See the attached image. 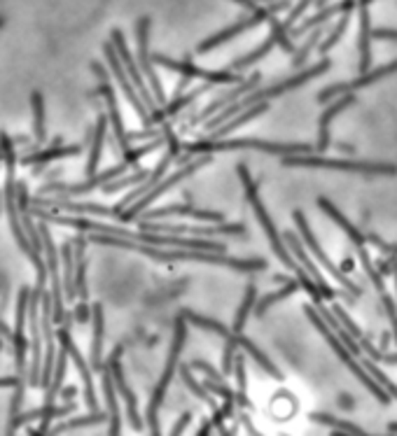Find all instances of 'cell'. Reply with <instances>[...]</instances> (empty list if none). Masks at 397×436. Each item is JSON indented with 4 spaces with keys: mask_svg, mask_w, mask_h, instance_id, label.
<instances>
[{
    "mask_svg": "<svg viewBox=\"0 0 397 436\" xmlns=\"http://www.w3.org/2000/svg\"><path fill=\"white\" fill-rule=\"evenodd\" d=\"M89 240L100 245H117L124 250H134L140 254H147L152 259L159 261H206V264H220V266H231L238 271H260L267 269V261L262 259H236V257H224V252H210V250H187V247H159V245H147L140 240L113 236V233H91Z\"/></svg>",
    "mask_w": 397,
    "mask_h": 436,
    "instance_id": "obj_1",
    "label": "cell"
},
{
    "mask_svg": "<svg viewBox=\"0 0 397 436\" xmlns=\"http://www.w3.org/2000/svg\"><path fill=\"white\" fill-rule=\"evenodd\" d=\"M238 175H241V180H243L246 196H248V201H251V206H253V210H255L257 220H260V227L264 229V233H267L269 243H271V247H274V252L278 254V259L283 261L290 271H294V273H297V278L301 280V287L311 294V297L316 299L318 306H321V297H323L321 292H323V290L316 285V280H309V278H306V273H304V269L299 266L297 261H294V257H290V250H287V245L283 243V238L278 236V231H276V227H274V222H271V217H269V213H267V208L262 206L260 192H257V182L251 180V173H248V168L243 166V163H241V166H238Z\"/></svg>",
    "mask_w": 397,
    "mask_h": 436,
    "instance_id": "obj_2",
    "label": "cell"
},
{
    "mask_svg": "<svg viewBox=\"0 0 397 436\" xmlns=\"http://www.w3.org/2000/svg\"><path fill=\"white\" fill-rule=\"evenodd\" d=\"M327 68H330V61L323 59L321 64H316L313 68H309V70H301L299 75L290 77V80L278 82V84H274V87H267V89H257V91H253V93H251V96L238 98L236 103H231V105L224 107V110L217 112L215 119H210V122L206 124V129L210 131V129L222 126V124L227 122L229 117L236 114V112H243V110H248V107H253V105H257V103H262V100H269V98H274V96H280V93H285V91H292V89L301 87L304 82H309V80H313V77L327 73Z\"/></svg>",
    "mask_w": 397,
    "mask_h": 436,
    "instance_id": "obj_3",
    "label": "cell"
},
{
    "mask_svg": "<svg viewBox=\"0 0 397 436\" xmlns=\"http://www.w3.org/2000/svg\"><path fill=\"white\" fill-rule=\"evenodd\" d=\"M185 150L190 154H213L222 150H257V152H269V154H283V157H292V154H313V147L306 143H267V140H255V138H238V140H204V143H190L185 145Z\"/></svg>",
    "mask_w": 397,
    "mask_h": 436,
    "instance_id": "obj_4",
    "label": "cell"
},
{
    "mask_svg": "<svg viewBox=\"0 0 397 436\" xmlns=\"http://www.w3.org/2000/svg\"><path fill=\"white\" fill-rule=\"evenodd\" d=\"M304 310H306V313H309V320L318 326V331L323 334L327 343L332 346V350H334V353H337L339 360L344 362L346 367L350 369V373H353V376H355L357 380H360V383H362L364 387H367V390H369L374 396H376V399H379L381 403H388V401H391V394H388V392L384 390V387H381L379 380H374L372 376H367V373H364V367H360V364H357V362L353 360V357H350V348L337 336V334H334L332 326L325 322V317L321 315V310H316L313 306H306Z\"/></svg>",
    "mask_w": 397,
    "mask_h": 436,
    "instance_id": "obj_5",
    "label": "cell"
},
{
    "mask_svg": "<svg viewBox=\"0 0 397 436\" xmlns=\"http://www.w3.org/2000/svg\"><path fill=\"white\" fill-rule=\"evenodd\" d=\"M185 336H187V320L185 317H178L176 331H173V346H171V353H168V360H166V369H163L159 383H157V387H154V392L150 396V406H147V425H150L152 434H159V408H161L163 396H166L171 378H173V373L178 369V357H180Z\"/></svg>",
    "mask_w": 397,
    "mask_h": 436,
    "instance_id": "obj_6",
    "label": "cell"
},
{
    "mask_svg": "<svg viewBox=\"0 0 397 436\" xmlns=\"http://www.w3.org/2000/svg\"><path fill=\"white\" fill-rule=\"evenodd\" d=\"M285 166H306V168H337L348 173H367V175H395V163H374V161H346V159H325L316 154H292L283 159Z\"/></svg>",
    "mask_w": 397,
    "mask_h": 436,
    "instance_id": "obj_7",
    "label": "cell"
},
{
    "mask_svg": "<svg viewBox=\"0 0 397 436\" xmlns=\"http://www.w3.org/2000/svg\"><path fill=\"white\" fill-rule=\"evenodd\" d=\"M183 317H185V320L190 322V324H197V326H201V329L215 331L217 336H222L224 341H231V343L236 346V348H243L246 353L251 355L253 360H255L257 364H260V367H262L264 371L269 373V376H274V378H278V380L283 378V376H280V371H278V369L274 367V362H271L269 357L264 355L262 350H260V348H257V346L253 343V341H248V338H243V336H241V331L227 329V326H224V324H220V322H217V320H208V317H204V315H197V313H192V310H183Z\"/></svg>",
    "mask_w": 397,
    "mask_h": 436,
    "instance_id": "obj_8",
    "label": "cell"
},
{
    "mask_svg": "<svg viewBox=\"0 0 397 436\" xmlns=\"http://www.w3.org/2000/svg\"><path fill=\"white\" fill-rule=\"evenodd\" d=\"M206 163H210V154H199V159H197V161L187 163L185 168L176 170V173L171 175V177H163V180H161L157 187H154V189L147 192L143 199H138V201H136V204H131L120 217H117V220H120V222H134L136 217H138L140 213H143V210H145L147 206H152L154 201H157V199L161 196V194H166V192L171 189V187H176L178 182H183L187 175H192L194 170H199L201 166H206Z\"/></svg>",
    "mask_w": 397,
    "mask_h": 436,
    "instance_id": "obj_9",
    "label": "cell"
},
{
    "mask_svg": "<svg viewBox=\"0 0 397 436\" xmlns=\"http://www.w3.org/2000/svg\"><path fill=\"white\" fill-rule=\"evenodd\" d=\"M42 287L30 290L28 303V322H30V385H40L42 378V320H40V303H42Z\"/></svg>",
    "mask_w": 397,
    "mask_h": 436,
    "instance_id": "obj_10",
    "label": "cell"
},
{
    "mask_svg": "<svg viewBox=\"0 0 397 436\" xmlns=\"http://www.w3.org/2000/svg\"><path fill=\"white\" fill-rule=\"evenodd\" d=\"M143 231H159V233H178V236H199V238H215V236H243L246 227L241 224H213V227H197V224H140Z\"/></svg>",
    "mask_w": 397,
    "mask_h": 436,
    "instance_id": "obj_11",
    "label": "cell"
},
{
    "mask_svg": "<svg viewBox=\"0 0 397 436\" xmlns=\"http://www.w3.org/2000/svg\"><path fill=\"white\" fill-rule=\"evenodd\" d=\"M103 49H105V59H108V64H110V70H113L115 80L120 82V87L124 89V93H127L129 103L134 105V110L138 112L140 119H143L145 126H150V124H152L150 107H147V103L143 100V96L138 93V89H134V82H131V77L127 73V68H124L120 54H117V49H115V45H105Z\"/></svg>",
    "mask_w": 397,
    "mask_h": 436,
    "instance_id": "obj_12",
    "label": "cell"
},
{
    "mask_svg": "<svg viewBox=\"0 0 397 436\" xmlns=\"http://www.w3.org/2000/svg\"><path fill=\"white\" fill-rule=\"evenodd\" d=\"M280 7H285V3H278V5H274V7H257V10H253L251 17H246V19L236 21V23H234V26L224 28V30H220V33H217V35H213V37H208V40H204V42L199 45V49H197V52H199V54H206V52H210V49H215V47H220L222 42L231 40V37H236L238 33H243V30L255 28L257 23L271 21V19H274V12H278Z\"/></svg>",
    "mask_w": 397,
    "mask_h": 436,
    "instance_id": "obj_13",
    "label": "cell"
},
{
    "mask_svg": "<svg viewBox=\"0 0 397 436\" xmlns=\"http://www.w3.org/2000/svg\"><path fill=\"white\" fill-rule=\"evenodd\" d=\"M294 220H297V227H299V233H301V238L306 240L309 250L313 252V257H316V259L321 261V264H323V266H325L327 271H330V276H332L334 280H339V285H341V287H346V290H348L350 294H353V297H360V294H362V290H360V287H357V285L353 283V280H350V278H348V276L344 273V271L334 266L330 257H327V254H325V250H323V247L318 245V240H316L313 231H311V227H309L306 217H304V215L299 213V210H297V213H294Z\"/></svg>",
    "mask_w": 397,
    "mask_h": 436,
    "instance_id": "obj_14",
    "label": "cell"
},
{
    "mask_svg": "<svg viewBox=\"0 0 397 436\" xmlns=\"http://www.w3.org/2000/svg\"><path fill=\"white\" fill-rule=\"evenodd\" d=\"M42 233V245H45V254H47V266H50V278H52V315L54 322L64 324L66 320V310H64V297L61 292V278H59V257H57V247H54L52 233L47 227H40Z\"/></svg>",
    "mask_w": 397,
    "mask_h": 436,
    "instance_id": "obj_15",
    "label": "cell"
},
{
    "mask_svg": "<svg viewBox=\"0 0 397 436\" xmlns=\"http://www.w3.org/2000/svg\"><path fill=\"white\" fill-rule=\"evenodd\" d=\"M152 61L163 68H168V70H176V73H183L185 77H201V80L213 82V84H231V82L241 80L236 73H227V68L224 70H204V68L192 66L190 61H173V59L161 57V54H154Z\"/></svg>",
    "mask_w": 397,
    "mask_h": 436,
    "instance_id": "obj_16",
    "label": "cell"
},
{
    "mask_svg": "<svg viewBox=\"0 0 397 436\" xmlns=\"http://www.w3.org/2000/svg\"><path fill=\"white\" fill-rule=\"evenodd\" d=\"M129 168L127 161L117 163L115 168H108L105 173H96V175H89L87 182H80V184H45L40 194H66V196H80V194H89L91 189H96V187H103L108 182L117 180L124 170Z\"/></svg>",
    "mask_w": 397,
    "mask_h": 436,
    "instance_id": "obj_17",
    "label": "cell"
},
{
    "mask_svg": "<svg viewBox=\"0 0 397 436\" xmlns=\"http://www.w3.org/2000/svg\"><path fill=\"white\" fill-rule=\"evenodd\" d=\"M397 73V61H391V64L381 66V68H374V70H367V73H360V77H355V80H350L346 84H334V87H327L325 91L318 93V100L321 103H327V100L337 98V96H344V93H350L355 89H362V87H369V84L384 80V77Z\"/></svg>",
    "mask_w": 397,
    "mask_h": 436,
    "instance_id": "obj_18",
    "label": "cell"
},
{
    "mask_svg": "<svg viewBox=\"0 0 397 436\" xmlns=\"http://www.w3.org/2000/svg\"><path fill=\"white\" fill-rule=\"evenodd\" d=\"M91 70L96 73L100 80H103V84H100V96L105 98V103H108V119H110L113 124V129H115V138H117V145H120V150L127 154L131 150V140H129V134L124 131V124H122V117H120V107H117V98H115V91L113 87L108 84V77L103 73V68H100L98 64H91Z\"/></svg>",
    "mask_w": 397,
    "mask_h": 436,
    "instance_id": "obj_19",
    "label": "cell"
},
{
    "mask_svg": "<svg viewBox=\"0 0 397 436\" xmlns=\"http://www.w3.org/2000/svg\"><path fill=\"white\" fill-rule=\"evenodd\" d=\"M113 45H115V49L117 54H120V59H122V64L124 68H127V73L131 77V82L136 84V89L138 93L143 96V100L147 103V107L152 110V114L157 112V98H152V93L150 89L145 87V82H143V75H140V66L134 61V57H131V52L127 49V42H124V35H122V30H113Z\"/></svg>",
    "mask_w": 397,
    "mask_h": 436,
    "instance_id": "obj_20",
    "label": "cell"
},
{
    "mask_svg": "<svg viewBox=\"0 0 397 436\" xmlns=\"http://www.w3.org/2000/svg\"><path fill=\"white\" fill-rule=\"evenodd\" d=\"M147 37H150V19L143 17V19L138 21V66H140V70H143V75L147 77V82H150L157 103H163L166 96H163L161 82H159V77H157V73H154V68H152L150 49H147Z\"/></svg>",
    "mask_w": 397,
    "mask_h": 436,
    "instance_id": "obj_21",
    "label": "cell"
},
{
    "mask_svg": "<svg viewBox=\"0 0 397 436\" xmlns=\"http://www.w3.org/2000/svg\"><path fill=\"white\" fill-rule=\"evenodd\" d=\"M176 154H178V145L173 143V140H171V145H168V152L163 154V159H161V161L157 163V168H154L152 173L147 175L145 180L140 182V184L136 187V189L129 194V196H124V201H122L120 206H115V210H117V217H120V215L124 213V208H129L131 204H136L138 199H143L147 192H150V189H154V187H157V184H159V182L163 180V173H166L168 163L176 159Z\"/></svg>",
    "mask_w": 397,
    "mask_h": 436,
    "instance_id": "obj_22",
    "label": "cell"
},
{
    "mask_svg": "<svg viewBox=\"0 0 397 436\" xmlns=\"http://www.w3.org/2000/svg\"><path fill=\"white\" fill-rule=\"evenodd\" d=\"M57 336H59V343L61 348L66 350V353L70 355V360L75 362V367L77 371H80V376L84 380V399H87V406L89 408H96V392H93V383H91V371L87 367V362H84V357L80 355V350L75 348L73 343V338H70V329H68V317L64 320V326L57 331Z\"/></svg>",
    "mask_w": 397,
    "mask_h": 436,
    "instance_id": "obj_23",
    "label": "cell"
},
{
    "mask_svg": "<svg viewBox=\"0 0 397 436\" xmlns=\"http://www.w3.org/2000/svg\"><path fill=\"white\" fill-rule=\"evenodd\" d=\"M30 303V290L21 287L19 303H17V326L12 334V350H14V367H17L19 376H23V364H26V338H23V326H26V313Z\"/></svg>",
    "mask_w": 397,
    "mask_h": 436,
    "instance_id": "obj_24",
    "label": "cell"
},
{
    "mask_svg": "<svg viewBox=\"0 0 397 436\" xmlns=\"http://www.w3.org/2000/svg\"><path fill=\"white\" fill-rule=\"evenodd\" d=\"M161 217H192V220H201V222H222L224 220L222 213H213V210H199L192 206H166V208L140 213V222L161 220Z\"/></svg>",
    "mask_w": 397,
    "mask_h": 436,
    "instance_id": "obj_25",
    "label": "cell"
},
{
    "mask_svg": "<svg viewBox=\"0 0 397 436\" xmlns=\"http://www.w3.org/2000/svg\"><path fill=\"white\" fill-rule=\"evenodd\" d=\"M120 353H122V348H117L113 357L108 360V367H110L113 371V378H115V387H117V392H120L124 396V401H127V411H129V420H131V425H134V430H140L143 427V423H140V418H138V408H136V394L129 390V385H127V380H124V373H122V367H120Z\"/></svg>",
    "mask_w": 397,
    "mask_h": 436,
    "instance_id": "obj_26",
    "label": "cell"
},
{
    "mask_svg": "<svg viewBox=\"0 0 397 436\" xmlns=\"http://www.w3.org/2000/svg\"><path fill=\"white\" fill-rule=\"evenodd\" d=\"M257 82H260V73H255L253 77H248V80H246V82H241L238 87L234 89V91L224 93V96H220L217 100H213V103H210V105H206L204 110L199 112V117H197V119H194V122H204V119H208V117H213V114L220 112L224 105L236 103V100H238L241 96H243V93H248L251 89H255V87H257Z\"/></svg>",
    "mask_w": 397,
    "mask_h": 436,
    "instance_id": "obj_27",
    "label": "cell"
},
{
    "mask_svg": "<svg viewBox=\"0 0 397 436\" xmlns=\"http://www.w3.org/2000/svg\"><path fill=\"white\" fill-rule=\"evenodd\" d=\"M350 103H353V96H350V93H344V96L334 100V103L321 114V119H318V126H321V129H318V145H316L321 152H325L327 147H330V124H332V119L341 110H346Z\"/></svg>",
    "mask_w": 397,
    "mask_h": 436,
    "instance_id": "obj_28",
    "label": "cell"
},
{
    "mask_svg": "<svg viewBox=\"0 0 397 436\" xmlns=\"http://www.w3.org/2000/svg\"><path fill=\"white\" fill-rule=\"evenodd\" d=\"M285 240H287V245H290V252H292L294 257H297V259L304 264V269L309 271L311 280H316V285L323 290V297H325V299H332V297H334V290L325 283V278H323L321 271H318V269L313 266V264H311V259L306 257V250H304V245L297 240V236H294V233H285Z\"/></svg>",
    "mask_w": 397,
    "mask_h": 436,
    "instance_id": "obj_29",
    "label": "cell"
},
{
    "mask_svg": "<svg viewBox=\"0 0 397 436\" xmlns=\"http://www.w3.org/2000/svg\"><path fill=\"white\" fill-rule=\"evenodd\" d=\"M91 317H93V343H91V369L100 371L103 369V308L100 303L91 306Z\"/></svg>",
    "mask_w": 397,
    "mask_h": 436,
    "instance_id": "obj_30",
    "label": "cell"
},
{
    "mask_svg": "<svg viewBox=\"0 0 397 436\" xmlns=\"http://www.w3.org/2000/svg\"><path fill=\"white\" fill-rule=\"evenodd\" d=\"M115 378L110 367H103V392H105V401H108V420H110V434H120V406H117V396H115Z\"/></svg>",
    "mask_w": 397,
    "mask_h": 436,
    "instance_id": "obj_31",
    "label": "cell"
},
{
    "mask_svg": "<svg viewBox=\"0 0 397 436\" xmlns=\"http://www.w3.org/2000/svg\"><path fill=\"white\" fill-rule=\"evenodd\" d=\"M369 40H372L369 12H367V7H362L360 10V37H357V52H360V66H357V70H360V73H367L369 70V61H372Z\"/></svg>",
    "mask_w": 397,
    "mask_h": 436,
    "instance_id": "obj_32",
    "label": "cell"
},
{
    "mask_svg": "<svg viewBox=\"0 0 397 436\" xmlns=\"http://www.w3.org/2000/svg\"><path fill=\"white\" fill-rule=\"evenodd\" d=\"M82 147L80 145H61V140L57 138L52 145V150H45V152H38L33 154V157H23L21 161L26 163V166H30V163H50L54 159H61V157H73V154H80Z\"/></svg>",
    "mask_w": 397,
    "mask_h": 436,
    "instance_id": "obj_33",
    "label": "cell"
},
{
    "mask_svg": "<svg viewBox=\"0 0 397 436\" xmlns=\"http://www.w3.org/2000/svg\"><path fill=\"white\" fill-rule=\"evenodd\" d=\"M61 261H64V290H66V299H75L77 297V285H75V247L66 243L61 247Z\"/></svg>",
    "mask_w": 397,
    "mask_h": 436,
    "instance_id": "obj_34",
    "label": "cell"
},
{
    "mask_svg": "<svg viewBox=\"0 0 397 436\" xmlns=\"http://www.w3.org/2000/svg\"><path fill=\"white\" fill-rule=\"evenodd\" d=\"M318 208H321V210H325V213H327V215H330V217H332V220H334V222H337V224H339V227H341V229H344V231L348 233V238H350V240H353V243H355V245H364V243H367V238H364V236H362V233H360V231H357V229L353 227V224H350V222L346 220V217H344V215H341V213H339V210H337V208H334V206H332V204H330V201H327V199H318Z\"/></svg>",
    "mask_w": 397,
    "mask_h": 436,
    "instance_id": "obj_35",
    "label": "cell"
},
{
    "mask_svg": "<svg viewBox=\"0 0 397 436\" xmlns=\"http://www.w3.org/2000/svg\"><path fill=\"white\" fill-rule=\"evenodd\" d=\"M108 117L100 114L98 124L93 129V140H91V152H89V161H87V175H96V166L100 159V150H103V140H105V126H108Z\"/></svg>",
    "mask_w": 397,
    "mask_h": 436,
    "instance_id": "obj_36",
    "label": "cell"
},
{
    "mask_svg": "<svg viewBox=\"0 0 397 436\" xmlns=\"http://www.w3.org/2000/svg\"><path fill=\"white\" fill-rule=\"evenodd\" d=\"M269 110V105H267V100H262V103H257V105H253V107H248V110H243V112H238V117H234V119L227 124V126H222V129H215V134H213V140H217V138H224L227 134H231V131H236L241 124H246V122H251V119H255V117H260L262 112H267Z\"/></svg>",
    "mask_w": 397,
    "mask_h": 436,
    "instance_id": "obj_37",
    "label": "cell"
},
{
    "mask_svg": "<svg viewBox=\"0 0 397 436\" xmlns=\"http://www.w3.org/2000/svg\"><path fill=\"white\" fill-rule=\"evenodd\" d=\"M297 287H299V283H294V280H285V285H283V290H278V292H271V294H264V299H260L257 301V306H255V315H264L267 313V310L274 306L276 301H280V299H287L290 297V294H294L297 292Z\"/></svg>",
    "mask_w": 397,
    "mask_h": 436,
    "instance_id": "obj_38",
    "label": "cell"
},
{
    "mask_svg": "<svg viewBox=\"0 0 397 436\" xmlns=\"http://www.w3.org/2000/svg\"><path fill=\"white\" fill-rule=\"evenodd\" d=\"M276 45H280V40H278V35L276 33H271L267 40H264L260 47H257V49L253 52V54H248V57H243V59H238V61H234V70H241V68H251L253 64H257V61H260L262 57H267V54L274 49Z\"/></svg>",
    "mask_w": 397,
    "mask_h": 436,
    "instance_id": "obj_39",
    "label": "cell"
},
{
    "mask_svg": "<svg viewBox=\"0 0 397 436\" xmlns=\"http://www.w3.org/2000/svg\"><path fill=\"white\" fill-rule=\"evenodd\" d=\"M30 107H33V134L38 143L45 140V105H42V93L33 91L30 93Z\"/></svg>",
    "mask_w": 397,
    "mask_h": 436,
    "instance_id": "obj_40",
    "label": "cell"
},
{
    "mask_svg": "<svg viewBox=\"0 0 397 436\" xmlns=\"http://www.w3.org/2000/svg\"><path fill=\"white\" fill-rule=\"evenodd\" d=\"M357 247V254H360V261H362V269L367 271V276L372 280V285L376 287V292H379V297H386V285H384V278H381L379 273V269H374V264H372V257L369 252L364 250V245H355Z\"/></svg>",
    "mask_w": 397,
    "mask_h": 436,
    "instance_id": "obj_41",
    "label": "cell"
},
{
    "mask_svg": "<svg viewBox=\"0 0 397 436\" xmlns=\"http://www.w3.org/2000/svg\"><path fill=\"white\" fill-rule=\"evenodd\" d=\"M108 416L105 413H91L87 418H75V420H68V423L54 427V434H64V432H70V430H80V427H89V425H98V423H105Z\"/></svg>",
    "mask_w": 397,
    "mask_h": 436,
    "instance_id": "obj_42",
    "label": "cell"
},
{
    "mask_svg": "<svg viewBox=\"0 0 397 436\" xmlns=\"http://www.w3.org/2000/svg\"><path fill=\"white\" fill-rule=\"evenodd\" d=\"M255 285H248L246 287V297H243V303H241V308H238V313H236V320H234V331H241L246 326V320H248V315H251V310L255 306Z\"/></svg>",
    "mask_w": 397,
    "mask_h": 436,
    "instance_id": "obj_43",
    "label": "cell"
},
{
    "mask_svg": "<svg viewBox=\"0 0 397 436\" xmlns=\"http://www.w3.org/2000/svg\"><path fill=\"white\" fill-rule=\"evenodd\" d=\"M364 369L369 371V376H372L374 380H379V383H381V387H384V390H386L388 394H391V396H395V399H397V385L393 383L391 378L386 376L384 371L379 369L376 360H372V357H369V360H364Z\"/></svg>",
    "mask_w": 397,
    "mask_h": 436,
    "instance_id": "obj_44",
    "label": "cell"
},
{
    "mask_svg": "<svg viewBox=\"0 0 397 436\" xmlns=\"http://www.w3.org/2000/svg\"><path fill=\"white\" fill-rule=\"evenodd\" d=\"M313 420H316V423H323L327 427H332V430L344 432V434H353V436L355 434H364L357 425L344 423V420H337V418H332V416H327V413H313Z\"/></svg>",
    "mask_w": 397,
    "mask_h": 436,
    "instance_id": "obj_45",
    "label": "cell"
},
{
    "mask_svg": "<svg viewBox=\"0 0 397 436\" xmlns=\"http://www.w3.org/2000/svg\"><path fill=\"white\" fill-rule=\"evenodd\" d=\"M147 175H150L147 170H136V173H131V175H127V177H120V180H113V182L103 184V192H105V194H115V192L124 189V187H131V184L143 182Z\"/></svg>",
    "mask_w": 397,
    "mask_h": 436,
    "instance_id": "obj_46",
    "label": "cell"
},
{
    "mask_svg": "<svg viewBox=\"0 0 397 436\" xmlns=\"http://www.w3.org/2000/svg\"><path fill=\"white\" fill-rule=\"evenodd\" d=\"M348 21H350V17H348V12H344V17H341V21L337 23V26L332 28V33H330V37H327V40L321 45V49H318V54H327L332 49L334 45H337L339 40H341V35H344V30L348 28Z\"/></svg>",
    "mask_w": 397,
    "mask_h": 436,
    "instance_id": "obj_47",
    "label": "cell"
},
{
    "mask_svg": "<svg viewBox=\"0 0 397 436\" xmlns=\"http://www.w3.org/2000/svg\"><path fill=\"white\" fill-rule=\"evenodd\" d=\"M180 376H183V380H185V385H187V387H190V390H192L194 394H197V396H199V399H201V401H206V403H208V406H215V401H213V399H210V394H208V390H204V387H201V385L197 383V380H194V378H192V373H190V367H180Z\"/></svg>",
    "mask_w": 397,
    "mask_h": 436,
    "instance_id": "obj_48",
    "label": "cell"
},
{
    "mask_svg": "<svg viewBox=\"0 0 397 436\" xmlns=\"http://www.w3.org/2000/svg\"><path fill=\"white\" fill-rule=\"evenodd\" d=\"M234 369H236V376H238V390H241V394H238V403L243 408H248L251 406V401L246 399V367H243V357H238L236 362H234Z\"/></svg>",
    "mask_w": 397,
    "mask_h": 436,
    "instance_id": "obj_49",
    "label": "cell"
},
{
    "mask_svg": "<svg viewBox=\"0 0 397 436\" xmlns=\"http://www.w3.org/2000/svg\"><path fill=\"white\" fill-rule=\"evenodd\" d=\"M321 35H323V30H321V28L313 30V35H311L309 40L304 42V47H299V49L294 52V59H292V64H294V66L299 68V66L304 64V61H306V57H309V49H311V47H313L316 42H318V37H321Z\"/></svg>",
    "mask_w": 397,
    "mask_h": 436,
    "instance_id": "obj_50",
    "label": "cell"
},
{
    "mask_svg": "<svg viewBox=\"0 0 397 436\" xmlns=\"http://www.w3.org/2000/svg\"><path fill=\"white\" fill-rule=\"evenodd\" d=\"M311 3H313V0H299V5L294 7V10L290 12V17H287V21H285V28H287V30H290V28H292V23L297 21L304 12H306V7H309Z\"/></svg>",
    "mask_w": 397,
    "mask_h": 436,
    "instance_id": "obj_51",
    "label": "cell"
},
{
    "mask_svg": "<svg viewBox=\"0 0 397 436\" xmlns=\"http://www.w3.org/2000/svg\"><path fill=\"white\" fill-rule=\"evenodd\" d=\"M372 37H376V40H395L397 42V30H393V28H374Z\"/></svg>",
    "mask_w": 397,
    "mask_h": 436,
    "instance_id": "obj_52",
    "label": "cell"
},
{
    "mask_svg": "<svg viewBox=\"0 0 397 436\" xmlns=\"http://www.w3.org/2000/svg\"><path fill=\"white\" fill-rule=\"evenodd\" d=\"M192 367H194V369H201V371L206 373V376H210L213 380H220V383H222V373L213 371V367H210V364H206V362H201V360H199V362H194Z\"/></svg>",
    "mask_w": 397,
    "mask_h": 436,
    "instance_id": "obj_53",
    "label": "cell"
},
{
    "mask_svg": "<svg viewBox=\"0 0 397 436\" xmlns=\"http://www.w3.org/2000/svg\"><path fill=\"white\" fill-rule=\"evenodd\" d=\"M91 313H93V310L87 306V301H82L80 306L75 308V320H77V322H87Z\"/></svg>",
    "mask_w": 397,
    "mask_h": 436,
    "instance_id": "obj_54",
    "label": "cell"
},
{
    "mask_svg": "<svg viewBox=\"0 0 397 436\" xmlns=\"http://www.w3.org/2000/svg\"><path fill=\"white\" fill-rule=\"evenodd\" d=\"M190 423H192V413H183V418L176 423V427H173V430H171V434H183V432H185V427L190 425Z\"/></svg>",
    "mask_w": 397,
    "mask_h": 436,
    "instance_id": "obj_55",
    "label": "cell"
},
{
    "mask_svg": "<svg viewBox=\"0 0 397 436\" xmlns=\"http://www.w3.org/2000/svg\"><path fill=\"white\" fill-rule=\"evenodd\" d=\"M367 240H369L372 245H376V247H381V250H386V252H397V245H386L384 240L376 238V236H369Z\"/></svg>",
    "mask_w": 397,
    "mask_h": 436,
    "instance_id": "obj_56",
    "label": "cell"
},
{
    "mask_svg": "<svg viewBox=\"0 0 397 436\" xmlns=\"http://www.w3.org/2000/svg\"><path fill=\"white\" fill-rule=\"evenodd\" d=\"M21 378H0V387H17Z\"/></svg>",
    "mask_w": 397,
    "mask_h": 436,
    "instance_id": "obj_57",
    "label": "cell"
},
{
    "mask_svg": "<svg viewBox=\"0 0 397 436\" xmlns=\"http://www.w3.org/2000/svg\"><path fill=\"white\" fill-rule=\"evenodd\" d=\"M391 273H393L395 290H397V252H393V257H391Z\"/></svg>",
    "mask_w": 397,
    "mask_h": 436,
    "instance_id": "obj_58",
    "label": "cell"
},
{
    "mask_svg": "<svg viewBox=\"0 0 397 436\" xmlns=\"http://www.w3.org/2000/svg\"><path fill=\"white\" fill-rule=\"evenodd\" d=\"M210 425H213V423H210V420L206 418V420H204V427H201V430H199L197 434H206V432H210Z\"/></svg>",
    "mask_w": 397,
    "mask_h": 436,
    "instance_id": "obj_59",
    "label": "cell"
},
{
    "mask_svg": "<svg viewBox=\"0 0 397 436\" xmlns=\"http://www.w3.org/2000/svg\"><path fill=\"white\" fill-rule=\"evenodd\" d=\"M3 23H5V17H3V14H0V28H3Z\"/></svg>",
    "mask_w": 397,
    "mask_h": 436,
    "instance_id": "obj_60",
    "label": "cell"
},
{
    "mask_svg": "<svg viewBox=\"0 0 397 436\" xmlns=\"http://www.w3.org/2000/svg\"><path fill=\"white\" fill-rule=\"evenodd\" d=\"M0 159H5V154H3V147H0Z\"/></svg>",
    "mask_w": 397,
    "mask_h": 436,
    "instance_id": "obj_61",
    "label": "cell"
},
{
    "mask_svg": "<svg viewBox=\"0 0 397 436\" xmlns=\"http://www.w3.org/2000/svg\"><path fill=\"white\" fill-rule=\"evenodd\" d=\"M255 3H269V0H255Z\"/></svg>",
    "mask_w": 397,
    "mask_h": 436,
    "instance_id": "obj_62",
    "label": "cell"
}]
</instances>
